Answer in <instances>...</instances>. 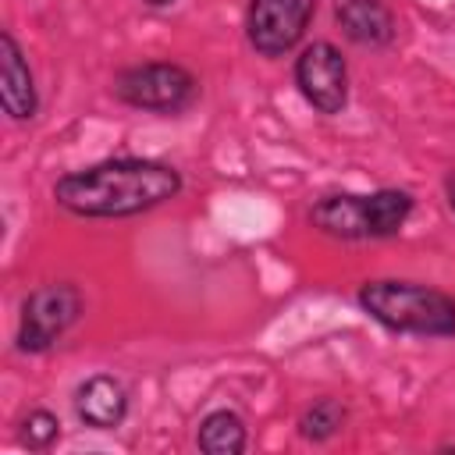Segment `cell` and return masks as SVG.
Segmentation results:
<instances>
[{
	"instance_id": "8",
	"label": "cell",
	"mask_w": 455,
	"mask_h": 455,
	"mask_svg": "<svg viewBox=\"0 0 455 455\" xmlns=\"http://www.w3.org/2000/svg\"><path fill=\"white\" fill-rule=\"evenodd\" d=\"M0 103H4V114L18 124L36 121V114H39L36 71H32L21 43L7 28L0 32Z\"/></svg>"
},
{
	"instance_id": "13",
	"label": "cell",
	"mask_w": 455,
	"mask_h": 455,
	"mask_svg": "<svg viewBox=\"0 0 455 455\" xmlns=\"http://www.w3.org/2000/svg\"><path fill=\"white\" fill-rule=\"evenodd\" d=\"M60 437V416L50 412V409H32L21 423H18V441L28 448V451H46L53 448Z\"/></svg>"
},
{
	"instance_id": "15",
	"label": "cell",
	"mask_w": 455,
	"mask_h": 455,
	"mask_svg": "<svg viewBox=\"0 0 455 455\" xmlns=\"http://www.w3.org/2000/svg\"><path fill=\"white\" fill-rule=\"evenodd\" d=\"M448 210H451V217H455V178L448 181Z\"/></svg>"
},
{
	"instance_id": "5",
	"label": "cell",
	"mask_w": 455,
	"mask_h": 455,
	"mask_svg": "<svg viewBox=\"0 0 455 455\" xmlns=\"http://www.w3.org/2000/svg\"><path fill=\"white\" fill-rule=\"evenodd\" d=\"M85 295L75 281H46L21 299L14 348L21 355H43L82 320Z\"/></svg>"
},
{
	"instance_id": "6",
	"label": "cell",
	"mask_w": 455,
	"mask_h": 455,
	"mask_svg": "<svg viewBox=\"0 0 455 455\" xmlns=\"http://www.w3.org/2000/svg\"><path fill=\"white\" fill-rule=\"evenodd\" d=\"M316 14V0H249L245 7V43L263 60H281L306 39Z\"/></svg>"
},
{
	"instance_id": "11",
	"label": "cell",
	"mask_w": 455,
	"mask_h": 455,
	"mask_svg": "<svg viewBox=\"0 0 455 455\" xmlns=\"http://www.w3.org/2000/svg\"><path fill=\"white\" fill-rule=\"evenodd\" d=\"M196 448L203 455H242L249 448V427L235 409H210L196 427Z\"/></svg>"
},
{
	"instance_id": "1",
	"label": "cell",
	"mask_w": 455,
	"mask_h": 455,
	"mask_svg": "<svg viewBox=\"0 0 455 455\" xmlns=\"http://www.w3.org/2000/svg\"><path fill=\"white\" fill-rule=\"evenodd\" d=\"M53 203L82 220H124L149 213L185 192L174 164L153 156H107L53 181Z\"/></svg>"
},
{
	"instance_id": "7",
	"label": "cell",
	"mask_w": 455,
	"mask_h": 455,
	"mask_svg": "<svg viewBox=\"0 0 455 455\" xmlns=\"http://www.w3.org/2000/svg\"><path fill=\"white\" fill-rule=\"evenodd\" d=\"M299 96L323 117H338L348 107V60L331 39H313L291 64Z\"/></svg>"
},
{
	"instance_id": "10",
	"label": "cell",
	"mask_w": 455,
	"mask_h": 455,
	"mask_svg": "<svg viewBox=\"0 0 455 455\" xmlns=\"http://www.w3.org/2000/svg\"><path fill=\"white\" fill-rule=\"evenodd\" d=\"M334 25L352 46L387 50L398 36V21L387 0H334Z\"/></svg>"
},
{
	"instance_id": "9",
	"label": "cell",
	"mask_w": 455,
	"mask_h": 455,
	"mask_svg": "<svg viewBox=\"0 0 455 455\" xmlns=\"http://www.w3.org/2000/svg\"><path fill=\"white\" fill-rule=\"evenodd\" d=\"M71 405H75V416H78L82 427H89V430H117L128 419L132 398H128V387H124L121 377H114V373H89L75 387Z\"/></svg>"
},
{
	"instance_id": "2",
	"label": "cell",
	"mask_w": 455,
	"mask_h": 455,
	"mask_svg": "<svg viewBox=\"0 0 455 455\" xmlns=\"http://www.w3.org/2000/svg\"><path fill=\"white\" fill-rule=\"evenodd\" d=\"M359 309L391 334L409 338H455V295L427 281L373 277L355 291Z\"/></svg>"
},
{
	"instance_id": "4",
	"label": "cell",
	"mask_w": 455,
	"mask_h": 455,
	"mask_svg": "<svg viewBox=\"0 0 455 455\" xmlns=\"http://www.w3.org/2000/svg\"><path fill=\"white\" fill-rule=\"evenodd\" d=\"M110 92L117 96V103L132 110L156 117H181L185 110L196 107L203 85L196 71L178 60H139L114 75Z\"/></svg>"
},
{
	"instance_id": "3",
	"label": "cell",
	"mask_w": 455,
	"mask_h": 455,
	"mask_svg": "<svg viewBox=\"0 0 455 455\" xmlns=\"http://www.w3.org/2000/svg\"><path fill=\"white\" fill-rule=\"evenodd\" d=\"M416 210V196L409 188H373V192H331L320 196L306 220L338 242H384L395 238Z\"/></svg>"
},
{
	"instance_id": "14",
	"label": "cell",
	"mask_w": 455,
	"mask_h": 455,
	"mask_svg": "<svg viewBox=\"0 0 455 455\" xmlns=\"http://www.w3.org/2000/svg\"><path fill=\"white\" fill-rule=\"evenodd\" d=\"M146 7H153V11H164V7H174L178 0H142Z\"/></svg>"
},
{
	"instance_id": "12",
	"label": "cell",
	"mask_w": 455,
	"mask_h": 455,
	"mask_svg": "<svg viewBox=\"0 0 455 455\" xmlns=\"http://www.w3.org/2000/svg\"><path fill=\"white\" fill-rule=\"evenodd\" d=\"M345 423H348V405H345L341 398L323 395V398L309 402V405L299 412L295 430H299L302 441H309V444H323V441L338 437V434L345 430Z\"/></svg>"
}]
</instances>
